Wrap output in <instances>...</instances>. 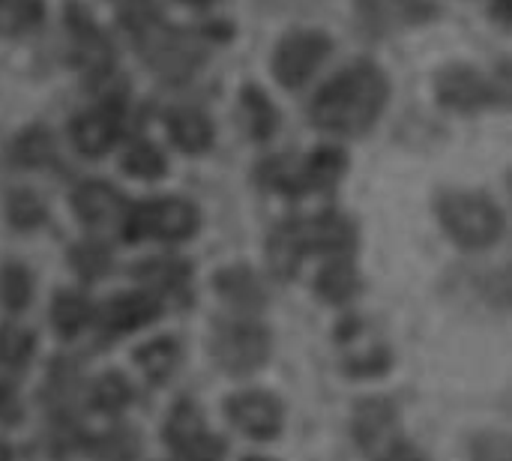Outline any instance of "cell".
Masks as SVG:
<instances>
[{"instance_id": "cell-1", "label": "cell", "mask_w": 512, "mask_h": 461, "mask_svg": "<svg viewBox=\"0 0 512 461\" xmlns=\"http://www.w3.org/2000/svg\"><path fill=\"white\" fill-rule=\"evenodd\" d=\"M390 84L372 63H354L324 84L312 102V120L324 132L360 135L366 132L387 105Z\"/></svg>"}, {"instance_id": "cell-2", "label": "cell", "mask_w": 512, "mask_h": 461, "mask_svg": "<svg viewBox=\"0 0 512 461\" xmlns=\"http://www.w3.org/2000/svg\"><path fill=\"white\" fill-rule=\"evenodd\" d=\"M438 219L462 249H486L504 234V213L477 192L438 195Z\"/></svg>"}, {"instance_id": "cell-3", "label": "cell", "mask_w": 512, "mask_h": 461, "mask_svg": "<svg viewBox=\"0 0 512 461\" xmlns=\"http://www.w3.org/2000/svg\"><path fill=\"white\" fill-rule=\"evenodd\" d=\"M198 231V210L189 201L180 198H162V201H147L141 207H132L123 219V237L144 240V237H159V240H186Z\"/></svg>"}, {"instance_id": "cell-4", "label": "cell", "mask_w": 512, "mask_h": 461, "mask_svg": "<svg viewBox=\"0 0 512 461\" xmlns=\"http://www.w3.org/2000/svg\"><path fill=\"white\" fill-rule=\"evenodd\" d=\"M141 51L147 57V63L168 81H183L195 72V66L201 63V45L189 36L180 33L174 27H159L153 21H141Z\"/></svg>"}, {"instance_id": "cell-5", "label": "cell", "mask_w": 512, "mask_h": 461, "mask_svg": "<svg viewBox=\"0 0 512 461\" xmlns=\"http://www.w3.org/2000/svg\"><path fill=\"white\" fill-rule=\"evenodd\" d=\"M210 351L228 375H252L270 357V333L258 324H225L216 327Z\"/></svg>"}, {"instance_id": "cell-6", "label": "cell", "mask_w": 512, "mask_h": 461, "mask_svg": "<svg viewBox=\"0 0 512 461\" xmlns=\"http://www.w3.org/2000/svg\"><path fill=\"white\" fill-rule=\"evenodd\" d=\"M165 441L180 461H222L225 441L207 432L204 414L192 402H177L165 423Z\"/></svg>"}, {"instance_id": "cell-7", "label": "cell", "mask_w": 512, "mask_h": 461, "mask_svg": "<svg viewBox=\"0 0 512 461\" xmlns=\"http://www.w3.org/2000/svg\"><path fill=\"white\" fill-rule=\"evenodd\" d=\"M327 54H330V39L324 33L297 30V33H288L276 45L273 72L282 87L294 90V87H303L315 75V69L327 60Z\"/></svg>"}, {"instance_id": "cell-8", "label": "cell", "mask_w": 512, "mask_h": 461, "mask_svg": "<svg viewBox=\"0 0 512 461\" xmlns=\"http://www.w3.org/2000/svg\"><path fill=\"white\" fill-rule=\"evenodd\" d=\"M225 414L234 429H240L252 441H273L282 432V402L273 393L249 390L237 393L225 402Z\"/></svg>"}, {"instance_id": "cell-9", "label": "cell", "mask_w": 512, "mask_h": 461, "mask_svg": "<svg viewBox=\"0 0 512 461\" xmlns=\"http://www.w3.org/2000/svg\"><path fill=\"white\" fill-rule=\"evenodd\" d=\"M492 84L471 66H450L438 75V99L456 111H474L492 102Z\"/></svg>"}, {"instance_id": "cell-10", "label": "cell", "mask_w": 512, "mask_h": 461, "mask_svg": "<svg viewBox=\"0 0 512 461\" xmlns=\"http://www.w3.org/2000/svg\"><path fill=\"white\" fill-rule=\"evenodd\" d=\"M72 207L78 213V219L84 225H111V222H123L126 213H123V198L117 189H111L108 183H81L72 195Z\"/></svg>"}, {"instance_id": "cell-11", "label": "cell", "mask_w": 512, "mask_h": 461, "mask_svg": "<svg viewBox=\"0 0 512 461\" xmlns=\"http://www.w3.org/2000/svg\"><path fill=\"white\" fill-rule=\"evenodd\" d=\"M159 300L153 294H144V291H135V294H120L114 297L105 312H102V327L114 336H123V333H132L138 327H147L150 321L159 318Z\"/></svg>"}, {"instance_id": "cell-12", "label": "cell", "mask_w": 512, "mask_h": 461, "mask_svg": "<svg viewBox=\"0 0 512 461\" xmlns=\"http://www.w3.org/2000/svg\"><path fill=\"white\" fill-rule=\"evenodd\" d=\"M114 138H117V111L111 105L87 111L72 123V141L84 156H102L105 150H111Z\"/></svg>"}, {"instance_id": "cell-13", "label": "cell", "mask_w": 512, "mask_h": 461, "mask_svg": "<svg viewBox=\"0 0 512 461\" xmlns=\"http://www.w3.org/2000/svg\"><path fill=\"white\" fill-rule=\"evenodd\" d=\"M396 426V408L387 399H366L357 402L354 417H351V435L363 450H375L390 429Z\"/></svg>"}, {"instance_id": "cell-14", "label": "cell", "mask_w": 512, "mask_h": 461, "mask_svg": "<svg viewBox=\"0 0 512 461\" xmlns=\"http://www.w3.org/2000/svg\"><path fill=\"white\" fill-rule=\"evenodd\" d=\"M309 252V243H306V234H303V222H285L273 231L270 237V246H267V258H270V267L276 276L288 279L297 273L303 255Z\"/></svg>"}, {"instance_id": "cell-15", "label": "cell", "mask_w": 512, "mask_h": 461, "mask_svg": "<svg viewBox=\"0 0 512 461\" xmlns=\"http://www.w3.org/2000/svg\"><path fill=\"white\" fill-rule=\"evenodd\" d=\"M216 291L243 312H258L264 306V288L249 267H228L216 273Z\"/></svg>"}, {"instance_id": "cell-16", "label": "cell", "mask_w": 512, "mask_h": 461, "mask_svg": "<svg viewBox=\"0 0 512 461\" xmlns=\"http://www.w3.org/2000/svg\"><path fill=\"white\" fill-rule=\"evenodd\" d=\"M171 141L186 153H204L213 144V126L198 108H177L168 114Z\"/></svg>"}, {"instance_id": "cell-17", "label": "cell", "mask_w": 512, "mask_h": 461, "mask_svg": "<svg viewBox=\"0 0 512 461\" xmlns=\"http://www.w3.org/2000/svg\"><path fill=\"white\" fill-rule=\"evenodd\" d=\"M258 180L276 192H285V195H300L306 189H312V180H309V159H297V156H276V159H267L261 168H258Z\"/></svg>"}, {"instance_id": "cell-18", "label": "cell", "mask_w": 512, "mask_h": 461, "mask_svg": "<svg viewBox=\"0 0 512 461\" xmlns=\"http://www.w3.org/2000/svg\"><path fill=\"white\" fill-rule=\"evenodd\" d=\"M303 234L309 252H345L354 243V228L348 225V219L336 213H324L318 219L303 222Z\"/></svg>"}, {"instance_id": "cell-19", "label": "cell", "mask_w": 512, "mask_h": 461, "mask_svg": "<svg viewBox=\"0 0 512 461\" xmlns=\"http://www.w3.org/2000/svg\"><path fill=\"white\" fill-rule=\"evenodd\" d=\"M135 363L153 384H162L180 363V345L174 339H153L135 351Z\"/></svg>"}, {"instance_id": "cell-20", "label": "cell", "mask_w": 512, "mask_h": 461, "mask_svg": "<svg viewBox=\"0 0 512 461\" xmlns=\"http://www.w3.org/2000/svg\"><path fill=\"white\" fill-rule=\"evenodd\" d=\"M318 294L327 300V303H348L357 288H360V279L354 273V267L339 258V261H330L321 273H318Z\"/></svg>"}, {"instance_id": "cell-21", "label": "cell", "mask_w": 512, "mask_h": 461, "mask_svg": "<svg viewBox=\"0 0 512 461\" xmlns=\"http://www.w3.org/2000/svg\"><path fill=\"white\" fill-rule=\"evenodd\" d=\"M90 315H93V309H90V303L81 297V294H72V291H63V294H57V300H54V306H51V324H54V330L60 333V336H75L87 321H90Z\"/></svg>"}, {"instance_id": "cell-22", "label": "cell", "mask_w": 512, "mask_h": 461, "mask_svg": "<svg viewBox=\"0 0 512 461\" xmlns=\"http://www.w3.org/2000/svg\"><path fill=\"white\" fill-rule=\"evenodd\" d=\"M132 399V387L123 375L117 372H108V375H99L93 381V390H90V405L99 411V414H117L129 405Z\"/></svg>"}, {"instance_id": "cell-23", "label": "cell", "mask_w": 512, "mask_h": 461, "mask_svg": "<svg viewBox=\"0 0 512 461\" xmlns=\"http://www.w3.org/2000/svg\"><path fill=\"white\" fill-rule=\"evenodd\" d=\"M420 6H426V3L423 0H366L363 15H366V24L372 21V27L387 30L399 21L420 18Z\"/></svg>"}, {"instance_id": "cell-24", "label": "cell", "mask_w": 512, "mask_h": 461, "mask_svg": "<svg viewBox=\"0 0 512 461\" xmlns=\"http://www.w3.org/2000/svg\"><path fill=\"white\" fill-rule=\"evenodd\" d=\"M243 114H246V123H249V132L264 141L276 132V123H279V114L276 108L270 105V99L258 90V87H246L243 90Z\"/></svg>"}, {"instance_id": "cell-25", "label": "cell", "mask_w": 512, "mask_h": 461, "mask_svg": "<svg viewBox=\"0 0 512 461\" xmlns=\"http://www.w3.org/2000/svg\"><path fill=\"white\" fill-rule=\"evenodd\" d=\"M33 297V279L27 267L21 264H3L0 267V303L9 312H21Z\"/></svg>"}, {"instance_id": "cell-26", "label": "cell", "mask_w": 512, "mask_h": 461, "mask_svg": "<svg viewBox=\"0 0 512 461\" xmlns=\"http://www.w3.org/2000/svg\"><path fill=\"white\" fill-rule=\"evenodd\" d=\"M123 171L138 180H159L165 174V156L153 144L138 141L123 153Z\"/></svg>"}, {"instance_id": "cell-27", "label": "cell", "mask_w": 512, "mask_h": 461, "mask_svg": "<svg viewBox=\"0 0 512 461\" xmlns=\"http://www.w3.org/2000/svg\"><path fill=\"white\" fill-rule=\"evenodd\" d=\"M135 276L159 291H177L189 279V267L174 258H156V261H147L144 267H135Z\"/></svg>"}, {"instance_id": "cell-28", "label": "cell", "mask_w": 512, "mask_h": 461, "mask_svg": "<svg viewBox=\"0 0 512 461\" xmlns=\"http://www.w3.org/2000/svg\"><path fill=\"white\" fill-rule=\"evenodd\" d=\"M69 264L75 267V273L81 279H99L108 273L111 267V252L99 243V240H84V243H75L72 252H69Z\"/></svg>"}, {"instance_id": "cell-29", "label": "cell", "mask_w": 512, "mask_h": 461, "mask_svg": "<svg viewBox=\"0 0 512 461\" xmlns=\"http://www.w3.org/2000/svg\"><path fill=\"white\" fill-rule=\"evenodd\" d=\"M54 156V141H51V132L42 129V126H33L27 129L18 141H15V159L27 168H39L45 165L48 159Z\"/></svg>"}, {"instance_id": "cell-30", "label": "cell", "mask_w": 512, "mask_h": 461, "mask_svg": "<svg viewBox=\"0 0 512 461\" xmlns=\"http://www.w3.org/2000/svg\"><path fill=\"white\" fill-rule=\"evenodd\" d=\"M33 357V336L21 327H0V366L24 369Z\"/></svg>"}, {"instance_id": "cell-31", "label": "cell", "mask_w": 512, "mask_h": 461, "mask_svg": "<svg viewBox=\"0 0 512 461\" xmlns=\"http://www.w3.org/2000/svg\"><path fill=\"white\" fill-rule=\"evenodd\" d=\"M6 213H9V222L15 228H21V231H30V228H36V225L45 222V204L33 192H27V189L9 195Z\"/></svg>"}, {"instance_id": "cell-32", "label": "cell", "mask_w": 512, "mask_h": 461, "mask_svg": "<svg viewBox=\"0 0 512 461\" xmlns=\"http://www.w3.org/2000/svg\"><path fill=\"white\" fill-rule=\"evenodd\" d=\"M135 453H138V435L129 426L108 432L105 438H99V444L93 450L96 461H132Z\"/></svg>"}, {"instance_id": "cell-33", "label": "cell", "mask_w": 512, "mask_h": 461, "mask_svg": "<svg viewBox=\"0 0 512 461\" xmlns=\"http://www.w3.org/2000/svg\"><path fill=\"white\" fill-rule=\"evenodd\" d=\"M471 461H512V435L486 432L471 444Z\"/></svg>"}, {"instance_id": "cell-34", "label": "cell", "mask_w": 512, "mask_h": 461, "mask_svg": "<svg viewBox=\"0 0 512 461\" xmlns=\"http://www.w3.org/2000/svg\"><path fill=\"white\" fill-rule=\"evenodd\" d=\"M21 417H24V411H21V399H18L15 387L6 384V381H0V423L3 426H12Z\"/></svg>"}, {"instance_id": "cell-35", "label": "cell", "mask_w": 512, "mask_h": 461, "mask_svg": "<svg viewBox=\"0 0 512 461\" xmlns=\"http://www.w3.org/2000/svg\"><path fill=\"white\" fill-rule=\"evenodd\" d=\"M378 461H429L414 444H408V441H396L393 447H387V453L381 456Z\"/></svg>"}, {"instance_id": "cell-36", "label": "cell", "mask_w": 512, "mask_h": 461, "mask_svg": "<svg viewBox=\"0 0 512 461\" xmlns=\"http://www.w3.org/2000/svg\"><path fill=\"white\" fill-rule=\"evenodd\" d=\"M498 93H501L507 102H512V60L498 66Z\"/></svg>"}, {"instance_id": "cell-37", "label": "cell", "mask_w": 512, "mask_h": 461, "mask_svg": "<svg viewBox=\"0 0 512 461\" xmlns=\"http://www.w3.org/2000/svg\"><path fill=\"white\" fill-rule=\"evenodd\" d=\"M492 15H495L498 21L512 24V0H495V3H492Z\"/></svg>"}, {"instance_id": "cell-38", "label": "cell", "mask_w": 512, "mask_h": 461, "mask_svg": "<svg viewBox=\"0 0 512 461\" xmlns=\"http://www.w3.org/2000/svg\"><path fill=\"white\" fill-rule=\"evenodd\" d=\"M498 291H501V297L512 303V264L501 273V279H498Z\"/></svg>"}, {"instance_id": "cell-39", "label": "cell", "mask_w": 512, "mask_h": 461, "mask_svg": "<svg viewBox=\"0 0 512 461\" xmlns=\"http://www.w3.org/2000/svg\"><path fill=\"white\" fill-rule=\"evenodd\" d=\"M183 3H189V6H207L210 0H183Z\"/></svg>"}, {"instance_id": "cell-40", "label": "cell", "mask_w": 512, "mask_h": 461, "mask_svg": "<svg viewBox=\"0 0 512 461\" xmlns=\"http://www.w3.org/2000/svg\"><path fill=\"white\" fill-rule=\"evenodd\" d=\"M0 461H12V459H9V450H6L3 444H0Z\"/></svg>"}, {"instance_id": "cell-41", "label": "cell", "mask_w": 512, "mask_h": 461, "mask_svg": "<svg viewBox=\"0 0 512 461\" xmlns=\"http://www.w3.org/2000/svg\"><path fill=\"white\" fill-rule=\"evenodd\" d=\"M270 3H279V6H285V3H303V0H270Z\"/></svg>"}, {"instance_id": "cell-42", "label": "cell", "mask_w": 512, "mask_h": 461, "mask_svg": "<svg viewBox=\"0 0 512 461\" xmlns=\"http://www.w3.org/2000/svg\"><path fill=\"white\" fill-rule=\"evenodd\" d=\"M243 461H270V459H258V456H252V459H243Z\"/></svg>"}, {"instance_id": "cell-43", "label": "cell", "mask_w": 512, "mask_h": 461, "mask_svg": "<svg viewBox=\"0 0 512 461\" xmlns=\"http://www.w3.org/2000/svg\"><path fill=\"white\" fill-rule=\"evenodd\" d=\"M510 192H512V177H510Z\"/></svg>"}, {"instance_id": "cell-44", "label": "cell", "mask_w": 512, "mask_h": 461, "mask_svg": "<svg viewBox=\"0 0 512 461\" xmlns=\"http://www.w3.org/2000/svg\"><path fill=\"white\" fill-rule=\"evenodd\" d=\"M0 3H6V0H0Z\"/></svg>"}]
</instances>
